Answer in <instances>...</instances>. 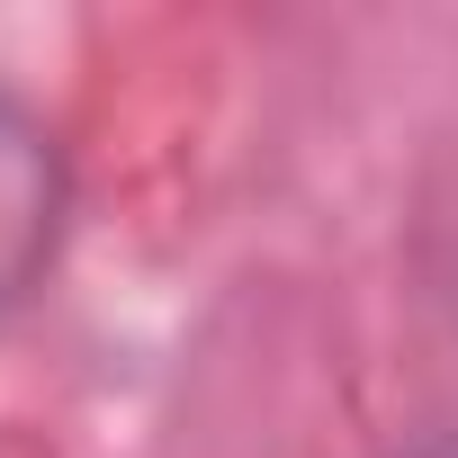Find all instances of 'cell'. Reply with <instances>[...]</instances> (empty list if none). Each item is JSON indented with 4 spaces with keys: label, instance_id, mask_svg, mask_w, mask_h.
Masks as SVG:
<instances>
[{
    "label": "cell",
    "instance_id": "obj_1",
    "mask_svg": "<svg viewBox=\"0 0 458 458\" xmlns=\"http://www.w3.org/2000/svg\"><path fill=\"white\" fill-rule=\"evenodd\" d=\"M55 207H64L55 144L37 135V117H19L10 99H0V306L28 297V279L46 270V252H55Z\"/></svg>",
    "mask_w": 458,
    "mask_h": 458
}]
</instances>
